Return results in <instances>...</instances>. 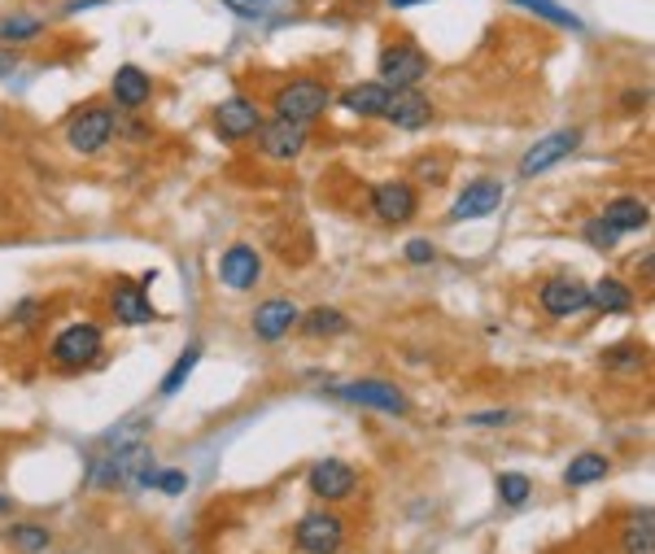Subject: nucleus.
<instances>
[{
  "mask_svg": "<svg viewBox=\"0 0 655 554\" xmlns=\"http://www.w3.org/2000/svg\"><path fill=\"white\" fill-rule=\"evenodd\" d=\"M92 485L153 489V454H149V441L105 445L101 454H92Z\"/></svg>",
  "mask_w": 655,
  "mask_h": 554,
  "instance_id": "1",
  "label": "nucleus"
},
{
  "mask_svg": "<svg viewBox=\"0 0 655 554\" xmlns=\"http://www.w3.org/2000/svg\"><path fill=\"white\" fill-rule=\"evenodd\" d=\"M332 105V92H328V83H319V79H289L280 92H276V114L280 119H289V123H315L324 110Z\"/></svg>",
  "mask_w": 655,
  "mask_h": 554,
  "instance_id": "2",
  "label": "nucleus"
},
{
  "mask_svg": "<svg viewBox=\"0 0 655 554\" xmlns=\"http://www.w3.org/2000/svg\"><path fill=\"white\" fill-rule=\"evenodd\" d=\"M424 74H429V53L416 49L411 40H393V44L380 49V83H385L389 92L416 88Z\"/></svg>",
  "mask_w": 655,
  "mask_h": 554,
  "instance_id": "3",
  "label": "nucleus"
},
{
  "mask_svg": "<svg viewBox=\"0 0 655 554\" xmlns=\"http://www.w3.org/2000/svg\"><path fill=\"white\" fill-rule=\"evenodd\" d=\"M101 346H105V337H101L96 324H71V328H62V332L53 337V367L79 371V367L96 362Z\"/></svg>",
  "mask_w": 655,
  "mask_h": 554,
  "instance_id": "4",
  "label": "nucleus"
},
{
  "mask_svg": "<svg viewBox=\"0 0 655 554\" xmlns=\"http://www.w3.org/2000/svg\"><path fill=\"white\" fill-rule=\"evenodd\" d=\"M114 114L105 110V105H92V110H79L71 119V127H66V140H71L74 153H83V157H92V153H101L110 140H114Z\"/></svg>",
  "mask_w": 655,
  "mask_h": 554,
  "instance_id": "5",
  "label": "nucleus"
},
{
  "mask_svg": "<svg viewBox=\"0 0 655 554\" xmlns=\"http://www.w3.org/2000/svg\"><path fill=\"white\" fill-rule=\"evenodd\" d=\"M577 144H582V132H577V127H569V132H551V136L533 140V144H529V153L520 157V171H515V175L533 179V175H542V171L560 166L569 153H577Z\"/></svg>",
  "mask_w": 655,
  "mask_h": 554,
  "instance_id": "6",
  "label": "nucleus"
},
{
  "mask_svg": "<svg viewBox=\"0 0 655 554\" xmlns=\"http://www.w3.org/2000/svg\"><path fill=\"white\" fill-rule=\"evenodd\" d=\"M293 537L306 554H337L341 542H346V529H341V520L332 511H310V515H301Z\"/></svg>",
  "mask_w": 655,
  "mask_h": 554,
  "instance_id": "7",
  "label": "nucleus"
},
{
  "mask_svg": "<svg viewBox=\"0 0 655 554\" xmlns=\"http://www.w3.org/2000/svg\"><path fill=\"white\" fill-rule=\"evenodd\" d=\"M371 209H376V218H380V223L402 227V223H411V218H416L420 197H416V188H411V184L389 179V184H376V188H371Z\"/></svg>",
  "mask_w": 655,
  "mask_h": 554,
  "instance_id": "8",
  "label": "nucleus"
},
{
  "mask_svg": "<svg viewBox=\"0 0 655 554\" xmlns=\"http://www.w3.org/2000/svg\"><path fill=\"white\" fill-rule=\"evenodd\" d=\"M306 127L301 123H289V119H272V123H258V148L272 157V162H293V157H301V148H306Z\"/></svg>",
  "mask_w": 655,
  "mask_h": 554,
  "instance_id": "9",
  "label": "nucleus"
},
{
  "mask_svg": "<svg viewBox=\"0 0 655 554\" xmlns=\"http://www.w3.org/2000/svg\"><path fill=\"white\" fill-rule=\"evenodd\" d=\"M337 398L355 402V407H371V411H385V416H402L407 411V398L398 384L389 380H355V384H341Z\"/></svg>",
  "mask_w": 655,
  "mask_h": 554,
  "instance_id": "10",
  "label": "nucleus"
},
{
  "mask_svg": "<svg viewBox=\"0 0 655 554\" xmlns=\"http://www.w3.org/2000/svg\"><path fill=\"white\" fill-rule=\"evenodd\" d=\"M585 306H590V288H585L582 279L555 276L542 284V310L551 319H573V315H582Z\"/></svg>",
  "mask_w": 655,
  "mask_h": 554,
  "instance_id": "11",
  "label": "nucleus"
},
{
  "mask_svg": "<svg viewBox=\"0 0 655 554\" xmlns=\"http://www.w3.org/2000/svg\"><path fill=\"white\" fill-rule=\"evenodd\" d=\"M258 123H263V114H258V105L249 96H227L223 105H215V132L223 140H232V144L254 136Z\"/></svg>",
  "mask_w": 655,
  "mask_h": 554,
  "instance_id": "12",
  "label": "nucleus"
},
{
  "mask_svg": "<svg viewBox=\"0 0 655 554\" xmlns=\"http://www.w3.org/2000/svg\"><path fill=\"white\" fill-rule=\"evenodd\" d=\"M380 119H389V123L402 127V132H420V127H429L433 105H429L424 92H416V88H398V92H389V105H385Z\"/></svg>",
  "mask_w": 655,
  "mask_h": 554,
  "instance_id": "13",
  "label": "nucleus"
},
{
  "mask_svg": "<svg viewBox=\"0 0 655 554\" xmlns=\"http://www.w3.org/2000/svg\"><path fill=\"white\" fill-rule=\"evenodd\" d=\"M355 485H359V476H355V468L341 463V459H324V463L310 468V493L324 497V502H341V497H350Z\"/></svg>",
  "mask_w": 655,
  "mask_h": 554,
  "instance_id": "14",
  "label": "nucleus"
},
{
  "mask_svg": "<svg viewBox=\"0 0 655 554\" xmlns=\"http://www.w3.org/2000/svg\"><path fill=\"white\" fill-rule=\"evenodd\" d=\"M503 206V188L494 184V179H472L459 197H454V206H450V218H490L494 209Z\"/></svg>",
  "mask_w": 655,
  "mask_h": 554,
  "instance_id": "15",
  "label": "nucleus"
},
{
  "mask_svg": "<svg viewBox=\"0 0 655 554\" xmlns=\"http://www.w3.org/2000/svg\"><path fill=\"white\" fill-rule=\"evenodd\" d=\"M218 276H223V284H227L232 293H245V288L258 284L263 263H258V254H254L249 245H232V249L218 258Z\"/></svg>",
  "mask_w": 655,
  "mask_h": 554,
  "instance_id": "16",
  "label": "nucleus"
},
{
  "mask_svg": "<svg viewBox=\"0 0 655 554\" xmlns=\"http://www.w3.org/2000/svg\"><path fill=\"white\" fill-rule=\"evenodd\" d=\"M297 306H293L289 297H272V301H263L258 310H254V337H263V341H280V337H289V328L297 324Z\"/></svg>",
  "mask_w": 655,
  "mask_h": 554,
  "instance_id": "17",
  "label": "nucleus"
},
{
  "mask_svg": "<svg viewBox=\"0 0 655 554\" xmlns=\"http://www.w3.org/2000/svg\"><path fill=\"white\" fill-rule=\"evenodd\" d=\"M110 310H114L127 328H141L149 319H157V315H153V301L145 297L141 284H119V288L110 293Z\"/></svg>",
  "mask_w": 655,
  "mask_h": 554,
  "instance_id": "18",
  "label": "nucleus"
},
{
  "mask_svg": "<svg viewBox=\"0 0 655 554\" xmlns=\"http://www.w3.org/2000/svg\"><path fill=\"white\" fill-rule=\"evenodd\" d=\"M110 88H114V101L123 110H141V105H149V96H153V79L141 66H119Z\"/></svg>",
  "mask_w": 655,
  "mask_h": 554,
  "instance_id": "19",
  "label": "nucleus"
},
{
  "mask_svg": "<svg viewBox=\"0 0 655 554\" xmlns=\"http://www.w3.org/2000/svg\"><path fill=\"white\" fill-rule=\"evenodd\" d=\"M603 223L616 227V232H643L652 223V209H647V202H638V197H616V202H607V209H603Z\"/></svg>",
  "mask_w": 655,
  "mask_h": 554,
  "instance_id": "20",
  "label": "nucleus"
},
{
  "mask_svg": "<svg viewBox=\"0 0 655 554\" xmlns=\"http://www.w3.org/2000/svg\"><path fill=\"white\" fill-rule=\"evenodd\" d=\"M341 105L355 114V119H380L385 105H389V88L385 83H359L341 96Z\"/></svg>",
  "mask_w": 655,
  "mask_h": 554,
  "instance_id": "21",
  "label": "nucleus"
},
{
  "mask_svg": "<svg viewBox=\"0 0 655 554\" xmlns=\"http://www.w3.org/2000/svg\"><path fill=\"white\" fill-rule=\"evenodd\" d=\"M590 306H598L603 315H630L634 310V293L616 276H603L590 288Z\"/></svg>",
  "mask_w": 655,
  "mask_h": 554,
  "instance_id": "22",
  "label": "nucleus"
},
{
  "mask_svg": "<svg viewBox=\"0 0 655 554\" xmlns=\"http://www.w3.org/2000/svg\"><path fill=\"white\" fill-rule=\"evenodd\" d=\"M511 4H520V9H529V13H538L542 22H551V27H564V31H577L582 35L585 22L573 13V9H564L560 0H511Z\"/></svg>",
  "mask_w": 655,
  "mask_h": 554,
  "instance_id": "23",
  "label": "nucleus"
},
{
  "mask_svg": "<svg viewBox=\"0 0 655 554\" xmlns=\"http://www.w3.org/2000/svg\"><path fill=\"white\" fill-rule=\"evenodd\" d=\"M44 35V22L35 13H9L0 18V44H31Z\"/></svg>",
  "mask_w": 655,
  "mask_h": 554,
  "instance_id": "24",
  "label": "nucleus"
},
{
  "mask_svg": "<svg viewBox=\"0 0 655 554\" xmlns=\"http://www.w3.org/2000/svg\"><path fill=\"white\" fill-rule=\"evenodd\" d=\"M603 476H607V459H603V454H577V459L569 463V472H564V485L582 489V485L603 481Z\"/></svg>",
  "mask_w": 655,
  "mask_h": 554,
  "instance_id": "25",
  "label": "nucleus"
},
{
  "mask_svg": "<svg viewBox=\"0 0 655 554\" xmlns=\"http://www.w3.org/2000/svg\"><path fill=\"white\" fill-rule=\"evenodd\" d=\"M197 362H202V346H188L180 358H175V367L162 376V398H175V393L184 389V380L193 376V367H197Z\"/></svg>",
  "mask_w": 655,
  "mask_h": 554,
  "instance_id": "26",
  "label": "nucleus"
},
{
  "mask_svg": "<svg viewBox=\"0 0 655 554\" xmlns=\"http://www.w3.org/2000/svg\"><path fill=\"white\" fill-rule=\"evenodd\" d=\"M625 554H655V524H652V511L634 515L630 529H625Z\"/></svg>",
  "mask_w": 655,
  "mask_h": 554,
  "instance_id": "27",
  "label": "nucleus"
},
{
  "mask_svg": "<svg viewBox=\"0 0 655 554\" xmlns=\"http://www.w3.org/2000/svg\"><path fill=\"white\" fill-rule=\"evenodd\" d=\"M346 328H350V319L341 310H332V306H319V310L306 315V332L310 337H341Z\"/></svg>",
  "mask_w": 655,
  "mask_h": 554,
  "instance_id": "28",
  "label": "nucleus"
},
{
  "mask_svg": "<svg viewBox=\"0 0 655 554\" xmlns=\"http://www.w3.org/2000/svg\"><path fill=\"white\" fill-rule=\"evenodd\" d=\"M9 542H13L22 554H40L53 537H49L44 524H13V529H9Z\"/></svg>",
  "mask_w": 655,
  "mask_h": 554,
  "instance_id": "29",
  "label": "nucleus"
},
{
  "mask_svg": "<svg viewBox=\"0 0 655 554\" xmlns=\"http://www.w3.org/2000/svg\"><path fill=\"white\" fill-rule=\"evenodd\" d=\"M529 493H533V481H529V476H520V472H503V476H499V497H503L508 506L529 502Z\"/></svg>",
  "mask_w": 655,
  "mask_h": 554,
  "instance_id": "30",
  "label": "nucleus"
},
{
  "mask_svg": "<svg viewBox=\"0 0 655 554\" xmlns=\"http://www.w3.org/2000/svg\"><path fill=\"white\" fill-rule=\"evenodd\" d=\"M582 236H585V245H594V249H612L621 232H616V227H607V223H603V214H598V218H590V223H585Z\"/></svg>",
  "mask_w": 655,
  "mask_h": 554,
  "instance_id": "31",
  "label": "nucleus"
},
{
  "mask_svg": "<svg viewBox=\"0 0 655 554\" xmlns=\"http://www.w3.org/2000/svg\"><path fill=\"white\" fill-rule=\"evenodd\" d=\"M272 4H276V0H223V9L236 13V18H267Z\"/></svg>",
  "mask_w": 655,
  "mask_h": 554,
  "instance_id": "32",
  "label": "nucleus"
},
{
  "mask_svg": "<svg viewBox=\"0 0 655 554\" xmlns=\"http://www.w3.org/2000/svg\"><path fill=\"white\" fill-rule=\"evenodd\" d=\"M153 489H162V493H184L188 489V476L180 472V468H166V472H153Z\"/></svg>",
  "mask_w": 655,
  "mask_h": 554,
  "instance_id": "33",
  "label": "nucleus"
},
{
  "mask_svg": "<svg viewBox=\"0 0 655 554\" xmlns=\"http://www.w3.org/2000/svg\"><path fill=\"white\" fill-rule=\"evenodd\" d=\"M607 367H643V349L638 346H616V353L603 358Z\"/></svg>",
  "mask_w": 655,
  "mask_h": 554,
  "instance_id": "34",
  "label": "nucleus"
},
{
  "mask_svg": "<svg viewBox=\"0 0 655 554\" xmlns=\"http://www.w3.org/2000/svg\"><path fill=\"white\" fill-rule=\"evenodd\" d=\"M437 249L429 240H407V263H416V267H424V263H433Z\"/></svg>",
  "mask_w": 655,
  "mask_h": 554,
  "instance_id": "35",
  "label": "nucleus"
},
{
  "mask_svg": "<svg viewBox=\"0 0 655 554\" xmlns=\"http://www.w3.org/2000/svg\"><path fill=\"white\" fill-rule=\"evenodd\" d=\"M468 423H477V428H494V423H511V411H481V416H472Z\"/></svg>",
  "mask_w": 655,
  "mask_h": 554,
  "instance_id": "36",
  "label": "nucleus"
},
{
  "mask_svg": "<svg viewBox=\"0 0 655 554\" xmlns=\"http://www.w3.org/2000/svg\"><path fill=\"white\" fill-rule=\"evenodd\" d=\"M420 175H424L429 184H441V179H446V175H441V166H429V162H420Z\"/></svg>",
  "mask_w": 655,
  "mask_h": 554,
  "instance_id": "37",
  "label": "nucleus"
},
{
  "mask_svg": "<svg viewBox=\"0 0 655 554\" xmlns=\"http://www.w3.org/2000/svg\"><path fill=\"white\" fill-rule=\"evenodd\" d=\"M13 66H18V58H13V53H0V79H4Z\"/></svg>",
  "mask_w": 655,
  "mask_h": 554,
  "instance_id": "38",
  "label": "nucleus"
},
{
  "mask_svg": "<svg viewBox=\"0 0 655 554\" xmlns=\"http://www.w3.org/2000/svg\"><path fill=\"white\" fill-rule=\"evenodd\" d=\"M411 4H424V0H389V9H411Z\"/></svg>",
  "mask_w": 655,
  "mask_h": 554,
  "instance_id": "39",
  "label": "nucleus"
},
{
  "mask_svg": "<svg viewBox=\"0 0 655 554\" xmlns=\"http://www.w3.org/2000/svg\"><path fill=\"white\" fill-rule=\"evenodd\" d=\"M4 511H9V497H4V493H0V515H4Z\"/></svg>",
  "mask_w": 655,
  "mask_h": 554,
  "instance_id": "40",
  "label": "nucleus"
}]
</instances>
